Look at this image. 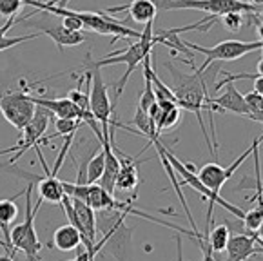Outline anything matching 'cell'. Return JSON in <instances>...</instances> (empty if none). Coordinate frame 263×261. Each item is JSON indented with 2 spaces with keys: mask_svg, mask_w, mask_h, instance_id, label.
<instances>
[{
  "mask_svg": "<svg viewBox=\"0 0 263 261\" xmlns=\"http://www.w3.org/2000/svg\"><path fill=\"white\" fill-rule=\"evenodd\" d=\"M6 169H9V173H16L20 178L27 180V189L24 191L26 196V219L24 223L16 227H11V249L13 252L22 250L26 254L27 261H42L40 257V250H42V243H40L39 236L35 231V218L39 214V209L42 205V200L39 198L35 205H33V189H35V180L36 174L24 173L22 169H16L13 165H8Z\"/></svg>",
  "mask_w": 263,
  "mask_h": 261,
  "instance_id": "cell-1",
  "label": "cell"
},
{
  "mask_svg": "<svg viewBox=\"0 0 263 261\" xmlns=\"http://www.w3.org/2000/svg\"><path fill=\"white\" fill-rule=\"evenodd\" d=\"M97 216V239L102 249L107 250L116 261H131L133 227L125 225V212L122 211H95Z\"/></svg>",
  "mask_w": 263,
  "mask_h": 261,
  "instance_id": "cell-2",
  "label": "cell"
},
{
  "mask_svg": "<svg viewBox=\"0 0 263 261\" xmlns=\"http://www.w3.org/2000/svg\"><path fill=\"white\" fill-rule=\"evenodd\" d=\"M165 67L171 71L173 78L176 80L174 87H171L174 92L176 105H178L180 109H183V111L193 113V115L196 116L198 123H200V127H201V133H203V136H205V142L211 149V153L216 154L213 149V143H211L209 135H207V130H205L203 118H201V109L203 107L207 109V98H209V92H207L203 74L196 73V71H194L193 74H185V73H182V71L174 69L169 62H165Z\"/></svg>",
  "mask_w": 263,
  "mask_h": 261,
  "instance_id": "cell-3",
  "label": "cell"
},
{
  "mask_svg": "<svg viewBox=\"0 0 263 261\" xmlns=\"http://www.w3.org/2000/svg\"><path fill=\"white\" fill-rule=\"evenodd\" d=\"M143 31H140L142 35L136 42L129 44L125 49L122 51H116V53H111L107 57L100 58V60H87L91 65L95 67H104V65H112V64H125L127 65V69L125 73L120 77V80L116 82L115 87H116V98H120L122 92H124V87L127 84L129 77L135 73V69L138 65H142L143 58L149 57L153 53V47L158 44L155 35V20H149L147 24H143Z\"/></svg>",
  "mask_w": 263,
  "mask_h": 261,
  "instance_id": "cell-4",
  "label": "cell"
},
{
  "mask_svg": "<svg viewBox=\"0 0 263 261\" xmlns=\"http://www.w3.org/2000/svg\"><path fill=\"white\" fill-rule=\"evenodd\" d=\"M85 71H87V82H89V111L95 116L98 123H100L102 136H109L111 130V123H116V105L109 98V89L105 85L104 78H102L100 67H95L89 62L84 64Z\"/></svg>",
  "mask_w": 263,
  "mask_h": 261,
  "instance_id": "cell-5",
  "label": "cell"
},
{
  "mask_svg": "<svg viewBox=\"0 0 263 261\" xmlns=\"http://www.w3.org/2000/svg\"><path fill=\"white\" fill-rule=\"evenodd\" d=\"M183 46L187 49H193L196 53H201L205 57V62L201 64V67H196V73L203 74L207 71L211 64L214 62H232L238 60V58L245 57L249 53H254V51H261L263 49V42L261 39L254 40V42H243V40H223V42H218L213 47H203L198 46L194 42H183Z\"/></svg>",
  "mask_w": 263,
  "mask_h": 261,
  "instance_id": "cell-6",
  "label": "cell"
},
{
  "mask_svg": "<svg viewBox=\"0 0 263 261\" xmlns=\"http://www.w3.org/2000/svg\"><path fill=\"white\" fill-rule=\"evenodd\" d=\"M155 4L158 11L196 9V11H205L214 16L227 15V13H256V15H261V8H256L251 2H243V0H158Z\"/></svg>",
  "mask_w": 263,
  "mask_h": 261,
  "instance_id": "cell-7",
  "label": "cell"
},
{
  "mask_svg": "<svg viewBox=\"0 0 263 261\" xmlns=\"http://www.w3.org/2000/svg\"><path fill=\"white\" fill-rule=\"evenodd\" d=\"M51 116L53 115H51L47 109L36 105V111H35V115H33L31 122L27 123V125L20 130V133H22V138L16 142V145L9 147V149L0 151V156H4V154H9V153H15L11 160H9V163H15V161L18 160V158L22 156L27 149H31V147L33 149H35V147H40V142H42L44 135H46Z\"/></svg>",
  "mask_w": 263,
  "mask_h": 261,
  "instance_id": "cell-8",
  "label": "cell"
},
{
  "mask_svg": "<svg viewBox=\"0 0 263 261\" xmlns=\"http://www.w3.org/2000/svg\"><path fill=\"white\" fill-rule=\"evenodd\" d=\"M163 153H165V156H167V160H169V163L173 165L174 173L182 176L183 183H187L191 189H194V191L201 192V196H205V198L211 201V203L221 205V207H223L225 211L231 212V214L234 216V218H238V219L243 218V211H241V209H238L236 205H232V203H229V201H225L220 194H214V192H211L209 189L205 187V185H203L200 180H198L196 173H193V169H194L193 163H182V161H180L178 158L174 156V153L169 149V147L165 145V143H163Z\"/></svg>",
  "mask_w": 263,
  "mask_h": 261,
  "instance_id": "cell-9",
  "label": "cell"
},
{
  "mask_svg": "<svg viewBox=\"0 0 263 261\" xmlns=\"http://www.w3.org/2000/svg\"><path fill=\"white\" fill-rule=\"evenodd\" d=\"M35 111L36 105L31 100V96L27 95L26 89L0 96V113L18 133L31 122Z\"/></svg>",
  "mask_w": 263,
  "mask_h": 261,
  "instance_id": "cell-10",
  "label": "cell"
},
{
  "mask_svg": "<svg viewBox=\"0 0 263 261\" xmlns=\"http://www.w3.org/2000/svg\"><path fill=\"white\" fill-rule=\"evenodd\" d=\"M44 18L40 20H31L29 26L31 27H40V33H46L60 51L64 49L66 46L73 47V46H80L87 40V36L82 33V31H71V29H66L60 22H54L51 13H46L44 11Z\"/></svg>",
  "mask_w": 263,
  "mask_h": 261,
  "instance_id": "cell-11",
  "label": "cell"
},
{
  "mask_svg": "<svg viewBox=\"0 0 263 261\" xmlns=\"http://www.w3.org/2000/svg\"><path fill=\"white\" fill-rule=\"evenodd\" d=\"M251 151H252V145H251V149H249V151L241 153L236 160L232 161V165H229V167H221L218 161H216V163H207V165H203L196 173L198 180L205 185L211 192H214V194H220V191H221V187L225 185V181L231 180L232 174H234V171H236L238 167H240L241 163H243V161L249 158Z\"/></svg>",
  "mask_w": 263,
  "mask_h": 261,
  "instance_id": "cell-12",
  "label": "cell"
},
{
  "mask_svg": "<svg viewBox=\"0 0 263 261\" xmlns=\"http://www.w3.org/2000/svg\"><path fill=\"white\" fill-rule=\"evenodd\" d=\"M225 250H227V257L223 261H247L249 257L256 256V254L261 256V238L258 232L231 234Z\"/></svg>",
  "mask_w": 263,
  "mask_h": 261,
  "instance_id": "cell-13",
  "label": "cell"
},
{
  "mask_svg": "<svg viewBox=\"0 0 263 261\" xmlns=\"http://www.w3.org/2000/svg\"><path fill=\"white\" fill-rule=\"evenodd\" d=\"M116 154L120 156V171H118V176L115 181V191H124V192H131L136 191L140 183L138 178V165L142 161H149V160H138V156H127L125 153H122L118 147L115 145Z\"/></svg>",
  "mask_w": 263,
  "mask_h": 261,
  "instance_id": "cell-14",
  "label": "cell"
},
{
  "mask_svg": "<svg viewBox=\"0 0 263 261\" xmlns=\"http://www.w3.org/2000/svg\"><path fill=\"white\" fill-rule=\"evenodd\" d=\"M20 194H24V192H20ZM18 196L0 200V232H2V239H4L6 247H8V252L11 256H15V252L11 249V225L18 218V205L15 203Z\"/></svg>",
  "mask_w": 263,
  "mask_h": 261,
  "instance_id": "cell-15",
  "label": "cell"
},
{
  "mask_svg": "<svg viewBox=\"0 0 263 261\" xmlns=\"http://www.w3.org/2000/svg\"><path fill=\"white\" fill-rule=\"evenodd\" d=\"M122 11H127L129 18H133L136 24H147L149 20H155L156 15H158V9H156V4L153 0H133L127 6L107 9V13H112V15Z\"/></svg>",
  "mask_w": 263,
  "mask_h": 261,
  "instance_id": "cell-16",
  "label": "cell"
},
{
  "mask_svg": "<svg viewBox=\"0 0 263 261\" xmlns=\"http://www.w3.org/2000/svg\"><path fill=\"white\" fill-rule=\"evenodd\" d=\"M35 187L39 189V198L42 201H49V203H58L62 201L66 196L62 187V180H58L53 174H44V176H36Z\"/></svg>",
  "mask_w": 263,
  "mask_h": 261,
  "instance_id": "cell-17",
  "label": "cell"
},
{
  "mask_svg": "<svg viewBox=\"0 0 263 261\" xmlns=\"http://www.w3.org/2000/svg\"><path fill=\"white\" fill-rule=\"evenodd\" d=\"M53 245L62 252H71V250L78 249L82 245V236L80 232L74 229L71 223L58 227L53 234Z\"/></svg>",
  "mask_w": 263,
  "mask_h": 261,
  "instance_id": "cell-18",
  "label": "cell"
},
{
  "mask_svg": "<svg viewBox=\"0 0 263 261\" xmlns=\"http://www.w3.org/2000/svg\"><path fill=\"white\" fill-rule=\"evenodd\" d=\"M18 22V20L15 18H8V22L4 24V26H0V53L6 49H9V47H15L18 46V44H24L27 42V40H35L39 39V36H42V33L40 31H36V33H31V35H22V36H8V31L11 29L15 24Z\"/></svg>",
  "mask_w": 263,
  "mask_h": 261,
  "instance_id": "cell-19",
  "label": "cell"
},
{
  "mask_svg": "<svg viewBox=\"0 0 263 261\" xmlns=\"http://www.w3.org/2000/svg\"><path fill=\"white\" fill-rule=\"evenodd\" d=\"M102 173H104V151L102 147L93 153V156L87 160V165H85V183L93 185L100 180Z\"/></svg>",
  "mask_w": 263,
  "mask_h": 261,
  "instance_id": "cell-20",
  "label": "cell"
},
{
  "mask_svg": "<svg viewBox=\"0 0 263 261\" xmlns=\"http://www.w3.org/2000/svg\"><path fill=\"white\" fill-rule=\"evenodd\" d=\"M82 125H85L84 122H80V120H69V118H57L54 120V129H57V133H54L53 136H47V138H42V142H40V145L42 143H49L51 140L58 138V136H67V135H74L78 129H80Z\"/></svg>",
  "mask_w": 263,
  "mask_h": 261,
  "instance_id": "cell-21",
  "label": "cell"
},
{
  "mask_svg": "<svg viewBox=\"0 0 263 261\" xmlns=\"http://www.w3.org/2000/svg\"><path fill=\"white\" fill-rule=\"evenodd\" d=\"M133 123L138 127V133L145 138H151L153 135H158L155 123H153L151 116L147 115V111H142L140 107H136L135 118H133Z\"/></svg>",
  "mask_w": 263,
  "mask_h": 261,
  "instance_id": "cell-22",
  "label": "cell"
},
{
  "mask_svg": "<svg viewBox=\"0 0 263 261\" xmlns=\"http://www.w3.org/2000/svg\"><path fill=\"white\" fill-rule=\"evenodd\" d=\"M241 223L247 231L251 232H258L263 225V207L261 203H258L254 209H251L249 212H243V218H241Z\"/></svg>",
  "mask_w": 263,
  "mask_h": 261,
  "instance_id": "cell-23",
  "label": "cell"
},
{
  "mask_svg": "<svg viewBox=\"0 0 263 261\" xmlns=\"http://www.w3.org/2000/svg\"><path fill=\"white\" fill-rule=\"evenodd\" d=\"M149 77H151V84H153V91H155V96H156V102L158 100H171V102H176L174 100V92L171 87H167L162 80L158 78V74L155 73V69L151 67L149 71Z\"/></svg>",
  "mask_w": 263,
  "mask_h": 261,
  "instance_id": "cell-24",
  "label": "cell"
},
{
  "mask_svg": "<svg viewBox=\"0 0 263 261\" xmlns=\"http://www.w3.org/2000/svg\"><path fill=\"white\" fill-rule=\"evenodd\" d=\"M243 100H245V104H247V107L251 109V113H252V116H254V122H259L261 123V120H263V98H261V95L259 92H256V91H251V92H247V95H243Z\"/></svg>",
  "mask_w": 263,
  "mask_h": 261,
  "instance_id": "cell-25",
  "label": "cell"
},
{
  "mask_svg": "<svg viewBox=\"0 0 263 261\" xmlns=\"http://www.w3.org/2000/svg\"><path fill=\"white\" fill-rule=\"evenodd\" d=\"M67 98H69V100L73 102L78 109H82V111H85V113H91L89 111V95L82 91L80 85L74 87V89H71V91L67 92Z\"/></svg>",
  "mask_w": 263,
  "mask_h": 261,
  "instance_id": "cell-26",
  "label": "cell"
},
{
  "mask_svg": "<svg viewBox=\"0 0 263 261\" xmlns=\"http://www.w3.org/2000/svg\"><path fill=\"white\" fill-rule=\"evenodd\" d=\"M26 0H0V16L6 18H15V15H18L20 9Z\"/></svg>",
  "mask_w": 263,
  "mask_h": 261,
  "instance_id": "cell-27",
  "label": "cell"
},
{
  "mask_svg": "<svg viewBox=\"0 0 263 261\" xmlns=\"http://www.w3.org/2000/svg\"><path fill=\"white\" fill-rule=\"evenodd\" d=\"M220 20L229 31H234V33H236V31H240L241 27H243V24H245L243 13H227V15H221Z\"/></svg>",
  "mask_w": 263,
  "mask_h": 261,
  "instance_id": "cell-28",
  "label": "cell"
},
{
  "mask_svg": "<svg viewBox=\"0 0 263 261\" xmlns=\"http://www.w3.org/2000/svg\"><path fill=\"white\" fill-rule=\"evenodd\" d=\"M194 239L198 241V247H200V250H201V261H218L216 256H214V250L211 249L209 241H207V238H205V231L200 232V236Z\"/></svg>",
  "mask_w": 263,
  "mask_h": 261,
  "instance_id": "cell-29",
  "label": "cell"
},
{
  "mask_svg": "<svg viewBox=\"0 0 263 261\" xmlns=\"http://www.w3.org/2000/svg\"><path fill=\"white\" fill-rule=\"evenodd\" d=\"M174 241H176V261H183L182 238H180V236H174Z\"/></svg>",
  "mask_w": 263,
  "mask_h": 261,
  "instance_id": "cell-30",
  "label": "cell"
},
{
  "mask_svg": "<svg viewBox=\"0 0 263 261\" xmlns=\"http://www.w3.org/2000/svg\"><path fill=\"white\" fill-rule=\"evenodd\" d=\"M252 91H256V92H259V95H261V92H263V77L256 78V80H254V89H252Z\"/></svg>",
  "mask_w": 263,
  "mask_h": 261,
  "instance_id": "cell-31",
  "label": "cell"
},
{
  "mask_svg": "<svg viewBox=\"0 0 263 261\" xmlns=\"http://www.w3.org/2000/svg\"><path fill=\"white\" fill-rule=\"evenodd\" d=\"M67 261H87V252H80L74 259H67Z\"/></svg>",
  "mask_w": 263,
  "mask_h": 261,
  "instance_id": "cell-32",
  "label": "cell"
},
{
  "mask_svg": "<svg viewBox=\"0 0 263 261\" xmlns=\"http://www.w3.org/2000/svg\"><path fill=\"white\" fill-rule=\"evenodd\" d=\"M0 261H15V257L11 256V254H2V256H0Z\"/></svg>",
  "mask_w": 263,
  "mask_h": 261,
  "instance_id": "cell-33",
  "label": "cell"
},
{
  "mask_svg": "<svg viewBox=\"0 0 263 261\" xmlns=\"http://www.w3.org/2000/svg\"><path fill=\"white\" fill-rule=\"evenodd\" d=\"M251 4H252V6H256V8H261L263 0H251Z\"/></svg>",
  "mask_w": 263,
  "mask_h": 261,
  "instance_id": "cell-34",
  "label": "cell"
},
{
  "mask_svg": "<svg viewBox=\"0 0 263 261\" xmlns=\"http://www.w3.org/2000/svg\"><path fill=\"white\" fill-rule=\"evenodd\" d=\"M0 247H4L6 252H8V247H6V243H4V239H2V238H0ZM8 254H9V252H8Z\"/></svg>",
  "mask_w": 263,
  "mask_h": 261,
  "instance_id": "cell-35",
  "label": "cell"
}]
</instances>
